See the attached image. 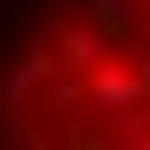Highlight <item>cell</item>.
I'll use <instances>...</instances> for the list:
<instances>
[{
	"label": "cell",
	"instance_id": "obj_1",
	"mask_svg": "<svg viewBox=\"0 0 150 150\" xmlns=\"http://www.w3.org/2000/svg\"><path fill=\"white\" fill-rule=\"evenodd\" d=\"M127 134H134V142H150V111H134V127H127Z\"/></svg>",
	"mask_w": 150,
	"mask_h": 150
}]
</instances>
